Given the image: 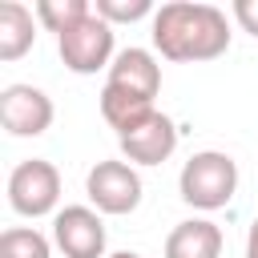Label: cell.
I'll return each mask as SVG.
<instances>
[{
	"label": "cell",
	"mask_w": 258,
	"mask_h": 258,
	"mask_svg": "<svg viewBox=\"0 0 258 258\" xmlns=\"http://www.w3.org/2000/svg\"><path fill=\"white\" fill-rule=\"evenodd\" d=\"M153 48L165 60H214L230 48V20L214 4L173 0L153 12Z\"/></svg>",
	"instance_id": "6da1fadb"
},
{
	"label": "cell",
	"mask_w": 258,
	"mask_h": 258,
	"mask_svg": "<svg viewBox=\"0 0 258 258\" xmlns=\"http://www.w3.org/2000/svg\"><path fill=\"white\" fill-rule=\"evenodd\" d=\"M177 194L185 206L206 210V214L230 206V198L238 194V161L230 153H218V149L194 153L177 173Z\"/></svg>",
	"instance_id": "7a4b0ae2"
},
{
	"label": "cell",
	"mask_w": 258,
	"mask_h": 258,
	"mask_svg": "<svg viewBox=\"0 0 258 258\" xmlns=\"http://www.w3.org/2000/svg\"><path fill=\"white\" fill-rule=\"evenodd\" d=\"M56 52H60V60H64L69 73L93 77L97 69H109L113 64V24L101 20L97 12H89L69 32L56 36Z\"/></svg>",
	"instance_id": "3957f363"
},
{
	"label": "cell",
	"mask_w": 258,
	"mask_h": 258,
	"mask_svg": "<svg viewBox=\"0 0 258 258\" xmlns=\"http://www.w3.org/2000/svg\"><path fill=\"white\" fill-rule=\"evenodd\" d=\"M60 202V169L44 157H28L8 173V206L20 218H44Z\"/></svg>",
	"instance_id": "277c9868"
},
{
	"label": "cell",
	"mask_w": 258,
	"mask_h": 258,
	"mask_svg": "<svg viewBox=\"0 0 258 258\" xmlns=\"http://www.w3.org/2000/svg\"><path fill=\"white\" fill-rule=\"evenodd\" d=\"M85 194L97 214H133L141 206V173L129 161H97L85 177Z\"/></svg>",
	"instance_id": "5b68a950"
},
{
	"label": "cell",
	"mask_w": 258,
	"mask_h": 258,
	"mask_svg": "<svg viewBox=\"0 0 258 258\" xmlns=\"http://www.w3.org/2000/svg\"><path fill=\"white\" fill-rule=\"evenodd\" d=\"M52 242L64 258H109L105 222L93 206H64L52 214Z\"/></svg>",
	"instance_id": "8992f818"
},
{
	"label": "cell",
	"mask_w": 258,
	"mask_h": 258,
	"mask_svg": "<svg viewBox=\"0 0 258 258\" xmlns=\"http://www.w3.org/2000/svg\"><path fill=\"white\" fill-rule=\"evenodd\" d=\"M52 97L36 85H4L0 89V125L12 137H40L52 125Z\"/></svg>",
	"instance_id": "52a82bcc"
},
{
	"label": "cell",
	"mask_w": 258,
	"mask_h": 258,
	"mask_svg": "<svg viewBox=\"0 0 258 258\" xmlns=\"http://www.w3.org/2000/svg\"><path fill=\"white\" fill-rule=\"evenodd\" d=\"M173 149H177V125L165 113H153L149 121H141L121 137V153L129 165H161L173 157Z\"/></svg>",
	"instance_id": "ba28073f"
},
{
	"label": "cell",
	"mask_w": 258,
	"mask_h": 258,
	"mask_svg": "<svg viewBox=\"0 0 258 258\" xmlns=\"http://www.w3.org/2000/svg\"><path fill=\"white\" fill-rule=\"evenodd\" d=\"M105 85H117L125 93H137L145 101H153L161 93V64L149 48H121L109 64V81Z\"/></svg>",
	"instance_id": "9c48e42d"
},
{
	"label": "cell",
	"mask_w": 258,
	"mask_h": 258,
	"mask_svg": "<svg viewBox=\"0 0 258 258\" xmlns=\"http://www.w3.org/2000/svg\"><path fill=\"white\" fill-rule=\"evenodd\" d=\"M222 226L210 218L177 222L165 238V258H222Z\"/></svg>",
	"instance_id": "30bf717a"
},
{
	"label": "cell",
	"mask_w": 258,
	"mask_h": 258,
	"mask_svg": "<svg viewBox=\"0 0 258 258\" xmlns=\"http://www.w3.org/2000/svg\"><path fill=\"white\" fill-rule=\"evenodd\" d=\"M36 24H40L36 12H28L20 0H4V4H0V60H4V64L20 60V56L32 48Z\"/></svg>",
	"instance_id": "8fae6325"
},
{
	"label": "cell",
	"mask_w": 258,
	"mask_h": 258,
	"mask_svg": "<svg viewBox=\"0 0 258 258\" xmlns=\"http://www.w3.org/2000/svg\"><path fill=\"white\" fill-rule=\"evenodd\" d=\"M153 113H157L153 101H145V97H137V93H125V89H117V85H105V89H101V117H105L109 129H117V137H125L129 129H137V125L149 121Z\"/></svg>",
	"instance_id": "7c38bea8"
},
{
	"label": "cell",
	"mask_w": 258,
	"mask_h": 258,
	"mask_svg": "<svg viewBox=\"0 0 258 258\" xmlns=\"http://www.w3.org/2000/svg\"><path fill=\"white\" fill-rule=\"evenodd\" d=\"M0 258H52V246L32 226H12L0 234Z\"/></svg>",
	"instance_id": "4fadbf2b"
},
{
	"label": "cell",
	"mask_w": 258,
	"mask_h": 258,
	"mask_svg": "<svg viewBox=\"0 0 258 258\" xmlns=\"http://www.w3.org/2000/svg\"><path fill=\"white\" fill-rule=\"evenodd\" d=\"M89 12H93L89 0H40V4H36V20H40L48 32H56V36L69 32L77 20H85Z\"/></svg>",
	"instance_id": "5bb4252c"
},
{
	"label": "cell",
	"mask_w": 258,
	"mask_h": 258,
	"mask_svg": "<svg viewBox=\"0 0 258 258\" xmlns=\"http://www.w3.org/2000/svg\"><path fill=\"white\" fill-rule=\"evenodd\" d=\"M93 12L109 24H133V20H145L153 16V4L149 0H97Z\"/></svg>",
	"instance_id": "9a60e30c"
},
{
	"label": "cell",
	"mask_w": 258,
	"mask_h": 258,
	"mask_svg": "<svg viewBox=\"0 0 258 258\" xmlns=\"http://www.w3.org/2000/svg\"><path fill=\"white\" fill-rule=\"evenodd\" d=\"M234 20L242 24V32L258 40V0H234Z\"/></svg>",
	"instance_id": "2e32d148"
},
{
	"label": "cell",
	"mask_w": 258,
	"mask_h": 258,
	"mask_svg": "<svg viewBox=\"0 0 258 258\" xmlns=\"http://www.w3.org/2000/svg\"><path fill=\"white\" fill-rule=\"evenodd\" d=\"M246 254L250 258H258V218L250 222V230H246Z\"/></svg>",
	"instance_id": "e0dca14e"
},
{
	"label": "cell",
	"mask_w": 258,
	"mask_h": 258,
	"mask_svg": "<svg viewBox=\"0 0 258 258\" xmlns=\"http://www.w3.org/2000/svg\"><path fill=\"white\" fill-rule=\"evenodd\" d=\"M109 258H141V254H133V250H117V254H109Z\"/></svg>",
	"instance_id": "ac0fdd59"
},
{
	"label": "cell",
	"mask_w": 258,
	"mask_h": 258,
	"mask_svg": "<svg viewBox=\"0 0 258 258\" xmlns=\"http://www.w3.org/2000/svg\"><path fill=\"white\" fill-rule=\"evenodd\" d=\"M246 258H250V254H246Z\"/></svg>",
	"instance_id": "d6986e66"
}]
</instances>
